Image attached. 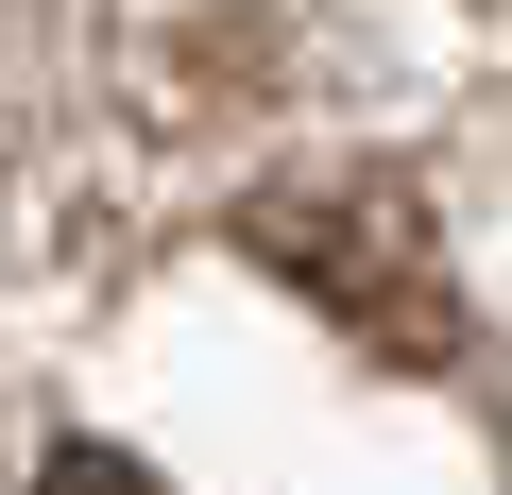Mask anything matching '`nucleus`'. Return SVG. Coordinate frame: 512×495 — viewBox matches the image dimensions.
I'll return each mask as SVG.
<instances>
[{
	"mask_svg": "<svg viewBox=\"0 0 512 495\" xmlns=\"http://www.w3.org/2000/svg\"><path fill=\"white\" fill-rule=\"evenodd\" d=\"M0 18H18V0H0Z\"/></svg>",
	"mask_w": 512,
	"mask_h": 495,
	"instance_id": "3",
	"label": "nucleus"
},
{
	"mask_svg": "<svg viewBox=\"0 0 512 495\" xmlns=\"http://www.w3.org/2000/svg\"><path fill=\"white\" fill-rule=\"evenodd\" d=\"M256 257H274L308 308H342L376 359H461V308H444V257H427V205L393 171H308V188H256Z\"/></svg>",
	"mask_w": 512,
	"mask_h": 495,
	"instance_id": "1",
	"label": "nucleus"
},
{
	"mask_svg": "<svg viewBox=\"0 0 512 495\" xmlns=\"http://www.w3.org/2000/svg\"><path fill=\"white\" fill-rule=\"evenodd\" d=\"M35 495H171V478H154V461H120V444H52V461H35Z\"/></svg>",
	"mask_w": 512,
	"mask_h": 495,
	"instance_id": "2",
	"label": "nucleus"
}]
</instances>
